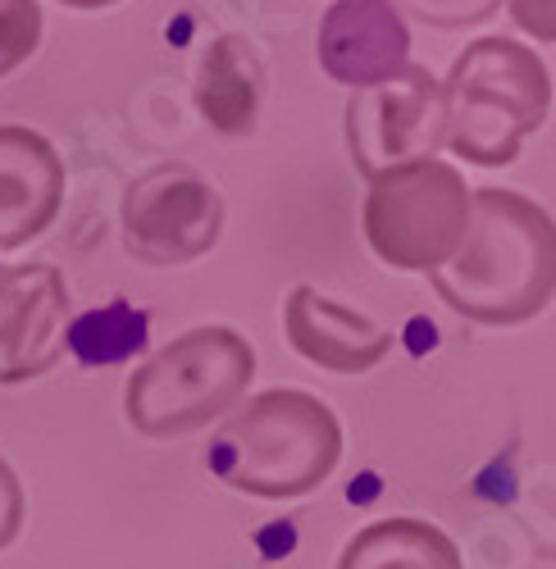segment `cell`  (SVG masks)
I'll return each mask as SVG.
<instances>
[{
  "mask_svg": "<svg viewBox=\"0 0 556 569\" xmlns=\"http://www.w3.org/2000/svg\"><path fill=\"white\" fill-rule=\"evenodd\" d=\"M342 460V423L319 401L297 388H274L224 415L210 442V473L234 492L292 501L334 479Z\"/></svg>",
  "mask_w": 556,
  "mask_h": 569,
  "instance_id": "cell-2",
  "label": "cell"
},
{
  "mask_svg": "<svg viewBox=\"0 0 556 569\" xmlns=\"http://www.w3.org/2000/svg\"><path fill=\"white\" fill-rule=\"evenodd\" d=\"M69 282L56 264L0 269V383L41 378L64 356Z\"/></svg>",
  "mask_w": 556,
  "mask_h": 569,
  "instance_id": "cell-8",
  "label": "cell"
},
{
  "mask_svg": "<svg viewBox=\"0 0 556 569\" xmlns=\"http://www.w3.org/2000/svg\"><path fill=\"white\" fill-rule=\"evenodd\" d=\"M60 6H69V10H110V6H119V0H60Z\"/></svg>",
  "mask_w": 556,
  "mask_h": 569,
  "instance_id": "cell-19",
  "label": "cell"
},
{
  "mask_svg": "<svg viewBox=\"0 0 556 569\" xmlns=\"http://www.w3.org/2000/svg\"><path fill=\"white\" fill-rule=\"evenodd\" d=\"M64 160L41 132L0 123V251H19L60 219Z\"/></svg>",
  "mask_w": 556,
  "mask_h": 569,
  "instance_id": "cell-11",
  "label": "cell"
},
{
  "mask_svg": "<svg viewBox=\"0 0 556 569\" xmlns=\"http://www.w3.org/2000/svg\"><path fill=\"white\" fill-rule=\"evenodd\" d=\"M443 147H447L443 82L425 64L410 60L397 78L369 91H351L347 151L365 182L415 160H434Z\"/></svg>",
  "mask_w": 556,
  "mask_h": 569,
  "instance_id": "cell-7",
  "label": "cell"
},
{
  "mask_svg": "<svg viewBox=\"0 0 556 569\" xmlns=\"http://www.w3.org/2000/svg\"><path fill=\"white\" fill-rule=\"evenodd\" d=\"M23 510H28V501H23V483H19V473L0 460V551H6L14 538H19V529H23Z\"/></svg>",
  "mask_w": 556,
  "mask_h": 569,
  "instance_id": "cell-18",
  "label": "cell"
},
{
  "mask_svg": "<svg viewBox=\"0 0 556 569\" xmlns=\"http://www.w3.org/2000/svg\"><path fill=\"white\" fill-rule=\"evenodd\" d=\"M338 569H466L456 542L429 519H375L338 556Z\"/></svg>",
  "mask_w": 556,
  "mask_h": 569,
  "instance_id": "cell-13",
  "label": "cell"
},
{
  "mask_svg": "<svg viewBox=\"0 0 556 569\" xmlns=\"http://www.w3.org/2000/svg\"><path fill=\"white\" fill-rule=\"evenodd\" d=\"M123 247L151 269H178L210 256L224 237V192L188 164H156L128 182Z\"/></svg>",
  "mask_w": 556,
  "mask_h": 569,
  "instance_id": "cell-6",
  "label": "cell"
},
{
  "mask_svg": "<svg viewBox=\"0 0 556 569\" xmlns=\"http://www.w3.org/2000/svg\"><path fill=\"white\" fill-rule=\"evenodd\" d=\"M147 342H151V315L142 306H132L128 297H110L106 306L78 310L64 328V351L82 369L128 365L147 351Z\"/></svg>",
  "mask_w": 556,
  "mask_h": 569,
  "instance_id": "cell-14",
  "label": "cell"
},
{
  "mask_svg": "<svg viewBox=\"0 0 556 569\" xmlns=\"http://www.w3.org/2000/svg\"><path fill=\"white\" fill-rule=\"evenodd\" d=\"M265 101V60L251 37L224 32L206 46L197 69V110L224 137H247Z\"/></svg>",
  "mask_w": 556,
  "mask_h": 569,
  "instance_id": "cell-12",
  "label": "cell"
},
{
  "mask_svg": "<svg viewBox=\"0 0 556 569\" xmlns=\"http://www.w3.org/2000/svg\"><path fill=\"white\" fill-rule=\"evenodd\" d=\"M506 14L538 46H556V0H506Z\"/></svg>",
  "mask_w": 556,
  "mask_h": 569,
  "instance_id": "cell-17",
  "label": "cell"
},
{
  "mask_svg": "<svg viewBox=\"0 0 556 569\" xmlns=\"http://www.w3.org/2000/svg\"><path fill=\"white\" fill-rule=\"evenodd\" d=\"M506 0H397L401 14H415L429 28H470L493 19Z\"/></svg>",
  "mask_w": 556,
  "mask_h": 569,
  "instance_id": "cell-16",
  "label": "cell"
},
{
  "mask_svg": "<svg viewBox=\"0 0 556 569\" xmlns=\"http://www.w3.org/2000/svg\"><path fill=\"white\" fill-rule=\"evenodd\" d=\"M315 60L334 82L369 91L410 64V28L393 0H334L315 32Z\"/></svg>",
  "mask_w": 556,
  "mask_h": 569,
  "instance_id": "cell-9",
  "label": "cell"
},
{
  "mask_svg": "<svg viewBox=\"0 0 556 569\" xmlns=\"http://www.w3.org/2000/svg\"><path fill=\"white\" fill-rule=\"evenodd\" d=\"M429 282L470 323H529L556 301V219L525 192L475 187L466 242Z\"/></svg>",
  "mask_w": 556,
  "mask_h": 569,
  "instance_id": "cell-1",
  "label": "cell"
},
{
  "mask_svg": "<svg viewBox=\"0 0 556 569\" xmlns=\"http://www.w3.org/2000/svg\"><path fill=\"white\" fill-rule=\"evenodd\" d=\"M470 201L475 187H466L460 169L438 156L388 169L369 178L360 210L365 242L388 269L434 273L466 242Z\"/></svg>",
  "mask_w": 556,
  "mask_h": 569,
  "instance_id": "cell-5",
  "label": "cell"
},
{
  "mask_svg": "<svg viewBox=\"0 0 556 569\" xmlns=\"http://www.w3.org/2000/svg\"><path fill=\"white\" fill-rule=\"evenodd\" d=\"M447 151L479 169L516 164L552 114V69L516 37H475L443 78Z\"/></svg>",
  "mask_w": 556,
  "mask_h": 569,
  "instance_id": "cell-3",
  "label": "cell"
},
{
  "mask_svg": "<svg viewBox=\"0 0 556 569\" xmlns=\"http://www.w3.org/2000/svg\"><path fill=\"white\" fill-rule=\"evenodd\" d=\"M256 378V347L228 323L173 338L128 378L123 415L142 438H182L234 415Z\"/></svg>",
  "mask_w": 556,
  "mask_h": 569,
  "instance_id": "cell-4",
  "label": "cell"
},
{
  "mask_svg": "<svg viewBox=\"0 0 556 569\" xmlns=\"http://www.w3.org/2000/svg\"><path fill=\"white\" fill-rule=\"evenodd\" d=\"M284 333L301 360H310L324 373H342V378L369 373L393 351V333L384 323H375L369 315L334 297H324L310 282H297L284 297Z\"/></svg>",
  "mask_w": 556,
  "mask_h": 569,
  "instance_id": "cell-10",
  "label": "cell"
},
{
  "mask_svg": "<svg viewBox=\"0 0 556 569\" xmlns=\"http://www.w3.org/2000/svg\"><path fill=\"white\" fill-rule=\"evenodd\" d=\"M41 6L37 0H0V78L23 69L41 46Z\"/></svg>",
  "mask_w": 556,
  "mask_h": 569,
  "instance_id": "cell-15",
  "label": "cell"
}]
</instances>
